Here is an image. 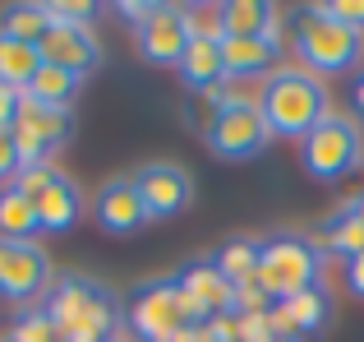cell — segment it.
<instances>
[{"mask_svg":"<svg viewBox=\"0 0 364 342\" xmlns=\"http://www.w3.org/2000/svg\"><path fill=\"white\" fill-rule=\"evenodd\" d=\"M258 111H263L272 139H304L332 116V98L323 88V79L309 74L304 65H282L277 74L263 79Z\"/></svg>","mask_w":364,"mask_h":342,"instance_id":"1","label":"cell"},{"mask_svg":"<svg viewBox=\"0 0 364 342\" xmlns=\"http://www.w3.org/2000/svg\"><path fill=\"white\" fill-rule=\"evenodd\" d=\"M42 315L51 319V328L60 338L88 333V338L111 342V338H116V328H120V301L111 296L102 282L79 278V273H65V278H55L51 287H46Z\"/></svg>","mask_w":364,"mask_h":342,"instance_id":"2","label":"cell"},{"mask_svg":"<svg viewBox=\"0 0 364 342\" xmlns=\"http://www.w3.org/2000/svg\"><path fill=\"white\" fill-rule=\"evenodd\" d=\"M323 259L318 241L304 232H272L263 236V254H258V287L272 301L300 296V291L323 282Z\"/></svg>","mask_w":364,"mask_h":342,"instance_id":"3","label":"cell"},{"mask_svg":"<svg viewBox=\"0 0 364 342\" xmlns=\"http://www.w3.org/2000/svg\"><path fill=\"white\" fill-rule=\"evenodd\" d=\"M364 51V33L360 28H346L337 24V19H328L318 5L304 9V19L295 24V56L304 61V70L309 74H341L350 70V65L360 61Z\"/></svg>","mask_w":364,"mask_h":342,"instance_id":"4","label":"cell"},{"mask_svg":"<svg viewBox=\"0 0 364 342\" xmlns=\"http://www.w3.org/2000/svg\"><path fill=\"white\" fill-rule=\"evenodd\" d=\"M189 324H208V315L180 291L176 278H157L129 301V328L143 342H176L180 328Z\"/></svg>","mask_w":364,"mask_h":342,"instance_id":"5","label":"cell"},{"mask_svg":"<svg viewBox=\"0 0 364 342\" xmlns=\"http://www.w3.org/2000/svg\"><path fill=\"white\" fill-rule=\"evenodd\" d=\"M360 157H364V135L350 116H328L314 135L300 139V162L314 180H323V185L341 180L346 171H355Z\"/></svg>","mask_w":364,"mask_h":342,"instance_id":"6","label":"cell"},{"mask_svg":"<svg viewBox=\"0 0 364 342\" xmlns=\"http://www.w3.org/2000/svg\"><path fill=\"white\" fill-rule=\"evenodd\" d=\"M9 135H14L18 162H23V167H46V157H51L55 148L70 144L74 116L60 111V107H46V102L28 98V93H18V111H14Z\"/></svg>","mask_w":364,"mask_h":342,"instance_id":"7","label":"cell"},{"mask_svg":"<svg viewBox=\"0 0 364 342\" xmlns=\"http://www.w3.org/2000/svg\"><path fill=\"white\" fill-rule=\"evenodd\" d=\"M203 144L213 148V157H222V162H249V157H258L272 144V130H267L258 102H245V107H226L217 120H208Z\"/></svg>","mask_w":364,"mask_h":342,"instance_id":"8","label":"cell"},{"mask_svg":"<svg viewBox=\"0 0 364 342\" xmlns=\"http://www.w3.org/2000/svg\"><path fill=\"white\" fill-rule=\"evenodd\" d=\"M51 287V259L37 241H0V296L28 306Z\"/></svg>","mask_w":364,"mask_h":342,"instance_id":"9","label":"cell"},{"mask_svg":"<svg viewBox=\"0 0 364 342\" xmlns=\"http://www.w3.org/2000/svg\"><path fill=\"white\" fill-rule=\"evenodd\" d=\"M139 199L148 208V217H176L194 204V176L180 162H148L134 171Z\"/></svg>","mask_w":364,"mask_h":342,"instance_id":"10","label":"cell"},{"mask_svg":"<svg viewBox=\"0 0 364 342\" xmlns=\"http://www.w3.org/2000/svg\"><path fill=\"white\" fill-rule=\"evenodd\" d=\"M189 19L180 5H152V14L134 28V42H139V56L152 65H180L189 46Z\"/></svg>","mask_w":364,"mask_h":342,"instance_id":"11","label":"cell"},{"mask_svg":"<svg viewBox=\"0 0 364 342\" xmlns=\"http://www.w3.org/2000/svg\"><path fill=\"white\" fill-rule=\"evenodd\" d=\"M92 217H97L102 232L111 236H134L139 227H148V208H143L139 199V185H134V176H116L107 180V185L97 190V199H92Z\"/></svg>","mask_w":364,"mask_h":342,"instance_id":"12","label":"cell"},{"mask_svg":"<svg viewBox=\"0 0 364 342\" xmlns=\"http://www.w3.org/2000/svg\"><path fill=\"white\" fill-rule=\"evenodd\" d=\"M37 51H42V65H60V70H70V74H88V70H97V61H102L97 33H92V28H79V24H51L46 37L37 42Z\"/></svg>","mask_w":364,"mask_h":342,"instance_id":"13","label":"cell"},{"mask_svg":"<svg viewBox=\"0 0 364 342\" xmlns=\"http://www.w3.org/2000/svg\"><path fill=\"white\" fill-rule=\"evenodd\" d=\"M176 282H180V291H185L189 301H194L198 310H203L208 319H222V315H235V287L217 273V264L213 259H194V264H185V269L176 273Z\"/></svg>","mask_w":364,"mask_h":342,"instance_id":"14","label":"cell"},{"mask_svg":"<svg viewBox=\"0 0 364 342\" xmlns=\"http://www.w3.org/2000/svg\"><path fill=\"white\" fill-rule=\"evenodd\" d=\"M282 42L277 37H222V65L226 79H267L282 70Z\"/></svg>","mask_w":364,"mask_h":342,"instance_id":"15","label":"cell"},{"mask_svg":"<svg viewBox=\"0 0 364 342\" xmlns=\"http://www.w3.org/2000/svg\"><path fill=\"white\" fill-rule=\"evenodd\" d=\"M318 250L323 254H346V259H355V254H364V199H346V204L332 213V222L323 227L318 236Z\"/></svg>","mask_w":364,"mask_h":342,"instance_id":"16","label":"cell"},{"mask_svg":"<svg viewBox=\"0 0 364 342\" xmlns=\"http://www.w3.org/2000/svg\"><path fill=\"white\" fill-rule=\"evenodd\" d=\"M180 79L189 83L194 93L203 88H217L226 79V65H222V42H208V37H189L185 56H180Z\"/></svg>","mask_w":364,"mask_h":342,"instance_id":"17","label":"cell"},{"mask_svg":"<svg viewBox=\"0 0 364 342\" xmlns=\"http://www.w3.org/2000/svg\"><path fill=\"white\" fill-rule=\"evenodd\" d=\"M222 24L226 37H277L282 42L277 5H267V0H231V5H222Z\"/></svg>","mask_w":364,"mask_h":342,"instance_id":"18","label":"cell"},{"mask_svg":"<svg viewBox=\"0 0 364 342\" xmlns=\"http://www.w3.org/2000/svg\"><path fill=\"white\" fill-rule=\"evenodd\" d=\"M37 217H42V232H70L83 217V195L70 176H55L51 190L37 199Z\"/></svg>","mask_w":364,"mask_h":342,"instance_id":"19","label":"cell"},{"mask_svg":"<svg viewBox=\"0 0 364 342\" xmlns=\"http://www.w3.org/2000/svg\"><path fill=\"white\" fill-rule=\"evenodd\" d=\"M42 232L37 204L18 185H0V241H33Z\"/></svg>","mask_w":364,"mask_h":342,"instance_id":"20","label":"cell"},{"mask_svg":"<svg viewBox=\"0 0 364 342\" xmlns=\"http://www.w3.org/2000/svg\"><path fill=\"white\" fill-rule=\"evenodd\" d=\"M258 254H263V241H258V236H235V241H226L222 250L213 254V264L231 287H245V282H258Z\"/></svg>","mask_w":364,"mask_h":342,"instance_id":"21","label":"cell"},{"mask_svg":"<svg viewBox=\"0 0 364 342\" xmlns=\"http://www.w3.org/2000/svg\"><path fill=\"white\" fill-rule=\"evenodd\" d=\"M37 70H42V51L33 42H14V37L0 33V83L14 93H28Z\"/></svg>","mask_w":364,"mask_h":342,"instance_id":"22","label":"cell"},{"mask_svg":"<svg viewBox=\"0 0 364 342\" xmlns=\"http://www.w3.org/2000/svg\"><path fill=\"white\" fill-rule=\"evenodd\" d=\"M79 88H83V74H70V70H60V65H42L37 79L28 83V98L46 102V107L70 111V102L79 98Z\"/></svg>","mask_w":364,"mask_h":342,"instance_id":"23","label":"cell"},{"mask_svg":"<svg viewBox=\"0 0 364 342\" xmlns=\"http://www.w3.org/2000/svg\"><path fill=\"white\" fill-rule=\"evenodd\" d=\"M277 306L291 315V324H295V333H318L323 324H328V291L323 287H309V291H300V296H286V301H277Z\"/></svg>","mask_w":364,"mask_h":342,"instance_id":"24","label":"cell"},{"mask_svg":"<svg viewBox=\"0 0 364 342\" xmlns=\"http://www.w3.org/2000/svg\"><path fill=\"white\" fill-rule=\"evenodd\" d=\"M46 28H51V14H46V5H9L5 14H0V33L14 37V42H42Z\"/></svg>","mask_w":364,"mask_h":342,"instance_id":"25","label":"cell"},{"mask_svg":"<svg viewBox=\"0 0 364 342\" xmlns=\"http://www.w3.org/2000/svg\"><path fill=\"white\" fill-rule=\"evenodd\" d=\"M9 342H60V333L51 328V319H46L42 306H37V310H23V315L14 319V328H9Z\"/></svg>","mask_w":364,"mask_h":342,"instance_id":"26","label":"cell"},{"mask_svg":"<svg viewBox=\"0 0 364 342\" xmlns=\"http://www.w3.org/2000/svg\"><path fill=\"white\" fill-rule=\"evenodd\" d=\"M185 19H189V33L194 37H208V42H222L226 37L222 5H185Z\"/></svg>","mask_w":364,"mask_h":342,"instance_id":"27","label":"cell"},{"mask_svg":"<svg viewBox=\"0 0 364 342\" xmlns=\"http://www.w3.org/2000/svg\"><path fill=\"white\" fill-rule=\"evenodd\" d=\"M55 176H60V171H55L51 162H46V167H23V171H18V180H14V185L23 190V195L33 199V204H37V199H42L46 190H51V180H55Z\"/></svg>","mask_w":364,"mask_h":342,"instance_id":"28","label":"cell"},{"mask_svg":"<svg viewBox=\"0 0 364 342\" xmlns=\"http://www.w3.org/2000/svg\"><path fill=\"white\" fill-rule=\"evenodd\" d=\"M277 301L267 296L258 282H245V287H235V315H267Z\"/></svg>","mask_w":364,"mask_h":342,"instance_id":"29","label":"cell"},{"mask_svg":"<svg viewBox=\"0 0 364 342\" xmlns=\"http://www.w3.org/2000/svg\"><path fill=\"white\" fill-rule=\"evenodd\" d=\"M328 19H337V24L346 28H360L364 33V0H328V5H318Z\"/></svg>","mask_w":364,"mask_h":342,"instance_id":"30","label":"cell"},{"mask_svg":"<svg viewBox=\"0 0 364 342\" xmlns=\"http://www.w3.org/2000/svg\"><path fill=\"white\" fill-rule=\"evenodd\" d=\"M23 162H18V148H14V135L9 130H0V185H14Z\"/></svg>","mask_w":364,"mask_h":342,"instance_id":"31","label":"cell"},{"mask_svg":"<svg viewBox=\"0 0 364 342\" xmlns=\"http://www.w3.org/2000/svg\"><path fill=\"white\" fill-rule=\"evenodd\" d=\"M46 14H51V24H79V28H88L92 14H97V5H46Z\"/></svg>","mask_w":364,"mask_h":342,"instance_id":"32","label":"cell"},{"mask_svg":"<svg viewBox=\"0 0 364 342\" xmlns=\"http://www.w3.org/2000/svg\"><path fill=\"white\" fill-rule=\"evenodd\" d=\"M14 111H18V93L0 83V130H9V125H14Z\"/></svg>","mask_w":364,"mask_h":342,"instance_id":"33","label":"cell"},{"mask_svg":"<svg viewBox=\"0 0 364 342\" xmlns=\"http://www.w3.org/2000/svg\"><path fill=\"white\" fill-rule=\"evenodd\" d=\"M346 287L355 291V296H364V254H355V259H346Z\"/></svg>","mask_w":364,"mask_h":342,"instance_id":"34","label":"cell"},{"mask_svg":"<svg viewBox=\"0 0 364 342\" xmlns=\"http://www.w3.org/2000/svg\"><path fill=\"white\" fill-rule=\"evenodd\" d=\"M355 111H360V120H364V79L355 83Z\"/></svg>","mask_w":364,"mask_h":342,"instance_id":"35","label":"cell"},{"mask_svg":"<svg viewBox=\"0 0 364 342\" xmlns=\"http://www.w3.org/2000/svg\"><path fill=\"white\" fill-rule=\"evenodd\" d=\"M60 342H102V338H88V333H74V338H60Z\"/></svg>","mask_w":364,"mask_h":342,"instance_id":"36","label":"cell"},{"mask_svg":"<svg viewBox=\"0 0 364 342\" xmlns=\"http://www.w3.org/2000/svg\"><path fill=\"white\" fill-rule=\"evenodd\" d=\"M111 342H124V338H111Z\"/></svg>","mask_w":364,"mask_h":342,"instance_id":"37","label":"cell"},{"mask_svg":"<svg viewBox=\"0 0 364 342\" xmlns=\"http://www.w3.org/2000/svg\"><path fill=\"white\" fill-rule=\"evenodd\" d=\"M0 342H9V338H0Z\"/></svg>","mask_w":364,"mask_h":342,"instance_id":"38","label":"cell"},{"mask_svg":"<svg viewBox=\"0 0 364 342\" xmlns=\"http://www.w3.org/2000/svg\"><path fill=\"white\" fill-rule=\"evenodd\" d=\"M360 199H364V195H360Z\"/></svg>","mask_w":364,"mask_h":342,"instance_id":"39","label":"cell"}]
</instances>
